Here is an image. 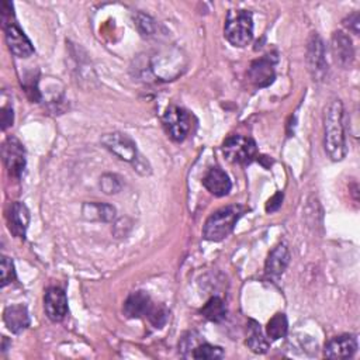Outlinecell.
Instances as JSON below:
<instances>
[{"label": "cell", "mask_w": 360, "mask_h": 360, "mask_svg": "<svg viewBox=\"0 0 360 360\" xmlns=\"http://www.w3.org/2000/svg\"><path fill=\"white\" fill-rule=\"evenodd\" d=\"M13 120H14L13 110L10 107H3L1 108V128H3V131H6L8 127L13 125Z\"/></svg>", "instance_id": "f546056e"}, {"label": "cell", "mask_w": 360, "mask_h": 360, "mask_svg": "<svg viewBox=\"0 0 360 360\" xmlns=\"http://www.w3.org/2000/svg\"><path fill=\"white\" fill-rule=\"evenodd\" d=\"M7 222H8V229L11 233L17 238L24 239L25 231L30 224V211L25 207V204L15 201L10 207V211L7 214Z\"/></svg>", "instance_id": "5bb4252c"}, {"label": "cell", "mask_w": 360, "mask_h": 360, "mask_svg": "<svg viewBox=\"0 0 360 360\" xmlns=\"http://www.w3.org/2000/svg\"><path fill=\"white\" fill-rule=\"evenodd\" d=\"M224 35L233 46L243 48L253 38V20L250 11L231 10L226 14Z\"/></svg>", "instance_id": "3957f363"}, {"label": "cell", "mask_w": 360, "mask_h": 360, "mask_svg": "<svg viewBox=\"0 0 360 360\" xmlns=\"http://www.w3.org/2000/svg\"><path fill=\"white\" fill-rule=\"evenodd\" d=\"M3 321L8 330H11L13 333H21L30 325V315L27 307L22 304L7 307L3 312Z\"/></svg>", "instance_id": "e0dca14e"}, {"label": "cell", "mask_w": 360, "mask_h": 360, "mask_svg": "<svg viewBox=\"0 0 360 360\" xmlns=\"http://www.w3.org/2000/svg\"><path fill=\"white\" fill-rule=\"evenodd\" d=\"M15 280V270L13 260L7 256H1V285H7L8 283Z\"/></svg>", "instance_id": "4316f807"}, {"label": "cell", "mask_w": 360, "mask_h": 360, "mask_svg": "<svg viewBox=\"0 0 360 360\" xmlns=\"http://www.w3.org/2000/svg\"><path fill=\"white\" fill-rule=\"evenodd\" d=\"M345 111L339 98L332 100L323 112V146L330 160L338 162L346 156Z\"/></svg>", "instance_id": "6da1fadb"}, {"label": "cell", "mask_w": 360, "mask_h": 360, "mask_svg": "<svg viewBox=\"0 0 360 360\" xmlns=\"http://www.w3.org/2000/svg\"><path fill=\"white\" fill-rule=\"evenodd\" d=\"M290 259H291L290 250L285 243L276 246L266 259V264H264L266 274L270 277L281 276L284 273V270L287 269Z\"/></svg>", "instance_id": "2e32d148"}, {"label": "cell", "mask_w": 360, "mask_h": 360, "mask_svg": "<svg viewBox=\"0 0 360 360\" xmlns=\"http://www.w3.org/2000/svg\"><path fill=\"white\" fill-rule=\"evenodd\" d=\"M1 350H3V352L7 350V338H6V336H3V346H1Z\"/></svg>", "instance_id": "4dcf8cb0"}, {"label": "cell", "mask_w": 360, "mask_h": 360, "mask_svg": "<svg viewBox=\"0 0 360 360\" xmlns=\"http://www.w3.org/2000/svg\"><path fill=\"white\" fill-rule=\"evenodd\" d=\"M193 359H200V360H217L224 357V350L219 346H212L210 343H202L194 346L191 352Z\"/></svg>", "instance_id": "603a6c76"}, {"label": "cell", "mask_w": 360, "mask_h": 360, "mask_svg": "<svg viewBox=\"0 0 360 360\" xmlns=\"http://www.w3.org/2000/svg\"><path fill=\"white\" fill-rule=\"evenodd\" d=\"M201 315L211 322H221L226 316V307L219 297H211L200 309Z\"/></svg>", "instance_id": "44dd1931"}, {"label": "cell", "mask_w": 360, "mask_h": 360, "mask_svg": "<svg viewBox=\"0 0 360 360\" xmlns=\"http://www.w3.org/2000/svg\"><path fill=\"white\" fill-rule=\"evenodd\" d=\"M245 212V208L240 205H228L219 208L208 217L202 226V236L207 240H222L225 239L235 228L238 219Z\"/></svg>", "instance_id": "7a4b0ae2"}, {"label": "cell", "mask_w": 360, "mask_h": 360, "mask_svg": "<svg viewBox=\"0 0 360 360\" xmlns=\"http://www.w3.org/2000/svg\"><path fill=\"white\" fill-rule=\"evenodd\" d=\"M202 186L215 197H224L231 191L232 183L228 174L219 167H211L202 179Z\"/></svg>", "instance_id": "9a60e30c"}, {"label": "cell", "mask_w": 360, "mask_h": 360, "mask_svg": "<svg viewBox=\"0 0 360 360\" xmlns=\"http://www.w3.org/2000/svg\"><path fill=\"white\" fill-rule=\"evenodd\" d=\"M100 187L105 194H114L121 190V183L115 174L105 173L100 179Z\"/></svg>", "instance_id": "484cf974"}, {"label": "cell", "mask_w": 360, "mask_h": 360, "mask_svg": "<svg viewBox=\"0 0 360 360\" xmlns=\"http://www.w3.org/2000/svg\"><path fill=\"white\" fill-rule=\"evenodd\" d=\"M357 352V338L354 335H339L330 339L323 349L328 359H350Z\"/></svg>", "instance_id": "8fae6325"}, {"label": "cell", "mask_w": 360, "mask_h": 360, "mask_svg": "<svg viewBox=\"0 0 360 360\" xmlns=\"http://www.w3.org/2000/svg\"><path fill=\"white\" fill-rule=\"evenodd\" d=\"M288 330V322L287 316L283 312L274 314L266 326V333L271 340H278L287 335Z\"/></svg>", "instance_id": "7402d4cb"}, {"label": "cell", "mask_w": 360, "mask_h": 360, "mask_svg": "<svg viewBox=\"0 0 360 360\" xmlns=\"http://www.w3.org/2000/svg\"><path fill=\"white\" fill-rule=\"evenodd\" d=\"M248 76L256 87H267L274 82V60L270 58H260L252 62Z\"/></svg>", "instance_id": "4fadbf2b"}, {"label": "cell", "mask_w": 360, "mask_h": 360, "mask_svg": "<svg viewBox=\"0 0 360 360\" xmlns=\"http://www.w3.org/2000/svg\"><path fill=\"white\" fill-rule=\"evenodd\" d=\"M6 42L13 55L18 58H28L34 53V46L22 30L15 24V20L3 25Z\"/></svg>", "instance_id": "9c48e42d"}, {"label": "cell", "mask_w": 360, "mask_h": 360, "mask_svg": "<svg viewBox=\"0 0 360 360\" xmlns=\"http://www.w3.org/2000/svg\"><path fill=\"white\" fill-rule=\"evenodd\" d=\"M150 297L145 291L132 292L124 302V314L128 318H142L146 316L152 307Z\"/></svg>", "instance_id": "ac0fdd59"}, {"label": "cell", "mask_w": 360, "mask_h": 360, "mask_svg": "<svg viewBox=\"0 0 360 360\" xmlns=\"http://www.w3.org/2000/svg\"><path fill=\"white\" fill-rule=\"evenodd\" d=\"M359 24H360V15L359 13H353L350 14L347 18L343 20V25L350 30L353 34H359Z\"/></svg>", "instance_id": "f1b7e54d"}, {"label": "cell", "mask_w": 360, "mask_h": 360, "mask_svg": "<svg viewBox=\"0 0 360 360\" xmlns=\"http://www.w3.org/2000/svg\"><path fill=\"white\" fill-rule=\"evenodd\" d=\"M1 155L8 174L20 177L25 167V152L21 142L14 136H8L1 146Z\"/></svg>", "instance_id": "ba28073f"}, {"label": "cell", "mask_w": 360, "mask_h": 360, "mask_svg": "<svg viewBox=\"0 0 360 360\" xmlns=\"http://www.w3.org/2000/svg\"><path fill=\"white\" fill-rule=\"evenodd\" d=\"M283 198H284L283 191H277L273 197H270V198L267 200V202H266V207H264V208H266V212H269V214L276 212V211L281 207Z\"/></svg>", "instance_id": "83f0119b"}, {"label": "cell", "mask_w": 360, "mask_h": 360, "mask_svg": "<svg viewBox=\"0 0 360 360\" xmlns=\"http://www.w3.org/2000/svg\"><path fill=\"white\" fill-rule=\"evenodd\" d=\"M307 63L311 77L316 82L322 80L326 75L328 65L325 59V46L321 37L316 32H312L308 39L307 46Z\"/></svg>", "instance_id": "52a82bcc"}, {"label": "cell", "mask_w": 360, "mask_h": 360, "mask_svg": "<svg viewBox=\"0 0 360 360\" xmlns=\"http://www.w3.org/2000/svg\"><path fill=\"white\" fill-rule=\"evenodd\" d=\"M101 143L104 145L105 149H108L112 155H115L121 160L135 165L141 159L134 141L125 134H121V132L105 134L101 136Z\"/></svg>", "instance_id": "8992f818"}, {"label": "cell", "mask_w": 360, "mask_h": 360, "mask_svg": "<svg viewBox=\"0 0 360 360\" xmlns=\"http://www.w3.org/2000/svg\"><path fill=\"white\" fill-rule=\"evenodd\" d=\"M82 212L83 217L90 221L110 222L115 218V208L104 202H84Z\"/></svg>", "instance_id": "d6986e66"}, {"label": "cell", "mask_w": 360, "mask_h": 360, "mask_svg": "<svg viewBox=\"0 0 360 360\" xmlns=\"http://www.w3.org/2000/svg\"><path fill=\"white\" fill-rule=\"evenodd\" d=\"M248 328H249V336L246 339L248 347L255 353H260V354L266 353L269 350L270 345H269V340L264 338V333H263L260 325L256 321L250 319Z\"/></svg>", "instance_id": "ffe728a7"}, {"label": "cell", "mask_w": 360, "mask_h": 360, "mask_svg": "<svg viewBox=\"0 0 360 360\" xmlns=\"http://www.w3.org/2000/svg\"><path fill=\"white\" fill-rule=\"evenodd\" d=\"M146 318L149 319V322L155 326V328H162L169 318V312L167 309L160 305V304H152L149 312L146 314Z\"/></svg>", "instance_id": "d4e9b609"}, {"label": "cell", "mask_w": 360, "mask_h": 360, "mask_svg": "<svg viewBox=\"0 0 360 360\" xmlns=\"http://www.w3.org/2000/svg\"><path fill=\"white\" fill-rule=\"evenodd\" d=\"M222 152L229 162L248 165L256 158L257 146L256 142L249 136L229 135L222 143Z\"/></svg>", "instance_id": "277c9868"}, {"label": "cell", "mask_w": 360, "mask_h": 360, "mask_svg": "<svg viewBox=\"0 0 360 360\" xmlns=\"http://www.w3.org/2000/svg\"><path fill=\"white\" fill-rule=\"evenodd\" d=\"M134 21L142 37H152L156 32V21L150 15L145 13H136L134 15Z\"/></svg>", "instance_id": "cb8c5ba5"}, {"label": "cell", "mask_w": 360, "mask_h": 360, "mask_svg": "<svg viewBox=\"0 0 360 360\" xmlns=\"http://www.w3.org/2000/svg\"><path fill=\"white\" fill-rule=\"evenodd\" d=\"M166 134L176 142L186 139L191 129V115L181 107L170 105L162 118Z\"/></svg>", "instance_id": "5b68a950"}, {"label": "cell", "mask_w": 360, "mask_h": 360, "mask_svg": "<svg viewBox=\"0 0 360 360\" xmlns=\"http://www.w3.org/2000/svg\"><path fill=\"white\" fill-rule=\"evenodd\" d=\"M330 51L335 62L342 68H349L354 60V48L352 39L343 31H335L332 34Z\"/></svg>", "instance_id": "7c38bea8"}, {"label": "cell", "mask_w": 360, "mask_h": 360, "mask_svg": "<svg viewBox=\"0 0 360 360\" xmlns=\"http://www.w3.org/2000/svg\"><path fill=\"white\" fill-rule=\"evenodd\" d=\"M44 308L46 316L52 322H60L68 314V298L62 288L51 287L44 297Z\"/></svg>", "instance_id": "30bf717a"}]
</instances>
